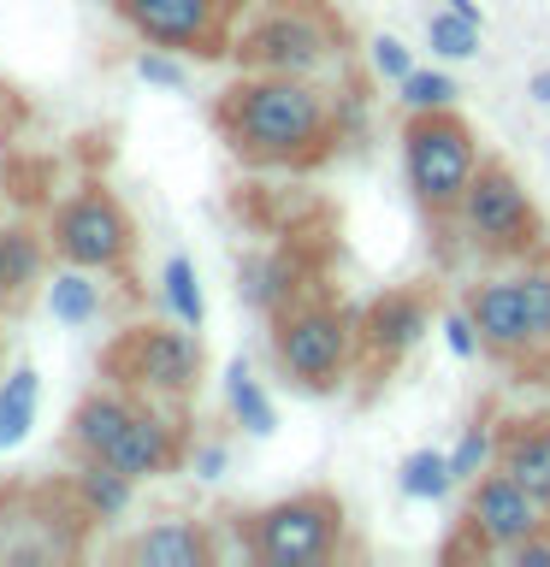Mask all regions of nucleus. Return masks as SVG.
<instances>
[{
  "mask_svg": "<svg viewBox=\"0 0 550 567\" xmlns=\"http://www.w3.org/2000/svg\"><path fill=\"white\" fill-rule=\"evenodd\" d=\"M213 131L248 172H319L349 142L332 89L284 71H243L225 83L213 101Z\"/></svg>",
  "mask_w": 550,
  "mask_h": 567,
  "instance_id": "f257e3e1",
  "label": "nucleus"
},
{
  "mask_svg": "<svg viewBox=\"0 0 550 567\" xmlns=\"http://www.w3.org/2000/svg\"><path fill=\"white\" fill-rule=\"evenodd\" d=\"M190 402H154L119 384H95L71 402L65 450L78 461H106L131 478H166L190 461Z\"/></svg>",
  "mask_w": 550,
  "mask_h": 567,
  "instance_id": "f03ea898",
  "label": "nucleus"
},
{
  "mask_svg": "<svg viewBox=\"0 0 550 567\" xmlns=\"http://www.w3.org/2000/svg\"><path fill=\"white\" fill-rule=\"evenodd\" d=\"M349 53V24L332 0H261L237 18L231 60L237 71H284V78H326Z\"/></svg>",
  "mask_w": 550,
  "mask_h": 567,
  "instance_id": "7ed1b4c3",
  "label": "nucleus"
},
{
  "mask_svg": "<svg viewBox=\"0 0 550 567\" xmlns=\"http://www.w3.org/2000/svg\"><path fill=\"white\" fill-rule=\"evenodd\" d=\"M355 313L326 290L296 296L291 308L273 313V367L278 379L302 390V396H332L344 390V379L355 372Z\"/></svg>",
  "mask_w": 550,
  "mask_h": 567,
  "instance_id": "20e7f679",
  "label": "nucleus"
},
{
  "mask_svg": "<svg viewBox=\"0 0 550 567\" xmlns=\"http://www.w3.org/2000/svg\"><path fill=\"white\" fill-rule=\"evenodd\" d=\"M344 526L349 514L337 503V491H291L278 503H266L255 514H237V556L261 567H332L344 556Z\"/></svg>",
  "mask_w": 550,
  "mask_h": 567,
  "instance_id": "39448f33",
  "label": "nucleus"
},
{
  "mask_svg": "<svg viewBox=\"0 0 550 567\" xmlns=\"http://www.w3.org/2000/svg\"><path fill=\"white\" fill-rule=\"evenodd\" d=\"M479 136L473 124L444 106V113H408L403 118V177L408 195H415L420 219L432 230H450L461 213V195H468L473 172H479Z\"/></svg>",
  "mask_w": 550,
  "mask_h": 567,
  "instance_id": "423d86ee",
  "label": "nucleus"
},
{
  "mask_svg": "<svg viewBox=\"0 0 550 567\" xmlns=\"http://www.w3.org/2000/svg\"><path fill=\"white\" fill-rule=\"evenodd\" d=\"M101 379L119 390H136V396L154 402H190L207 379V349L202 337L177 319H142V326H124L113 343L101 349Z\"/></svg>",
  "mask_w": 550,
  "mask_h": 567,
  "instance_id": "0eeeda50",
  "label": "nucleus"
},
{
  "mask_svg": "<svg viewBox=\"0 0 550 567\" xmlns=\"http://www.w3.org/2000/svg\"><path fill=\"white\" fill-rule=\"evenodd\" d=\"M95 514L71 478L60 485H0V561H71L89 549Z\"/></svg>",
  "mask_w": 550,
  "mask_h": 567,
  "instance_id": "6e6552de",
  "label": "nucleus"
},
{
  "mask_svg": "<svg viewBox=\"0 0 550 567\" xmlns=\"http://www.w3.org/2000/svg\"><path fill=\"white\" fill-rule=\"evenodd\" d=\"M456 225H461V237H468L473 255L503 260V266L527 260L532 248H544L539 207H532L527 184L503 166V159H479L473 184H468V195H461Z\"/></svg>",
  "mask_w": 550,
  "mask_h": 567,
  "instance_id": "1a4fd4ad",
  "label": "nucleus"
},
{
  "mask_svg": "<svg viewBox=\"0 0 550 567\" xmlns=\"http://www.w3.org/2000/svg\"><path fill=\"white\" fill-rule=\"evenodd\" d=\"M48 243H53V260L83 266V272H131L136 266V219L101 184H78L53 207Z\"/></svg>",
  "mask_w": 550,
  "mask_h": 567,
  "instance_id": "9d476101",
  "label": "nucleus"
},
{
  "mask_svg": "<svg viewBox=\"0 0 550 567\" xmlns=\"http://www.w3.org/2000/svg\"><path fill=\"white\" fill-rule=\"evenodd\" d=\"M550 526V508L539 503L532 491H521L503 467H486L468 491V508H461V544L450 538L444 561H461V556H509L521 538Z\"/></svg>",
  "mask_w": 550,
  "mask_h": 567,
  "instance_id": "9b49d317",
  "label": "nucleus"
},
{
  "mask_svg": "<svg viewBox=\"0 0 550 567\" xmlns=\"http://www.w3.org/2000/svg\"><path fill=\"white\" fill-rule=\"evenodd\" d=\"M113 12L149 48L190 53V60H231V35L243 18L225 0H113Z\"/></svg>",
  "mask_w": 550,
  "mask_h": 567,
  "instance_id": "f8f14e48",
  "label": "nucleus"
},
{
  "mask_svg": "<svg viewBox=\"0 0 550 567\" xmlns=\"http://www.w3.org/2000/svg\"><path fill=\"white\" fill-rule=\"evenodd\" d=\"M426 319H432L426 290H385V296H373L367 308L355 313V331H361V343H355V367H361L373 384L390 379V372L403 367V354L420 343Z\"/></svg>",
  "mask_w": 550,
  "mask_h": 567,
  "instance_id": "ddd939ff",
  "label": "nucleus"
},
{
  "mask_svg": "<svg viewBox=\"0 0 550 567\" xmlns=\"http://www.w3.org/2000/svg\"><path fill=\"white\" fill-rule=\"evenodd\" d=\"M468 313H473L479 349L497 354L503 367H532V361H539V343H532L527 301H521V284H515V272L479 278L473 290H468Z\"/></svg>",
  "mask_w": 550,
  "mask_h": 567,
  "instance_id": "4468645a",
  "label": "nucleus"
},
{
  "mask_svg": "<svg viewBox=\"0 0 550 567\" xmlns=\"http://www.w3.org/2000/svg\"><path fill=\"white\" fill-rule=\"evenodd\" d=\"M113 556L119 561H136V567H207L213 556H220V538H213L202 520L166 514V520L142 526L136 538H124Z\"/></svg>",
  "mask_w": 550,
  "mask_h": 567,
  "instance_id": "2eb2a0df",
  "label": "nucleus"
},
{
  "mask_svg": "<svg viewBox=\"0 0 550 567\" xmlns=\"http://www.w3.org/2000/svg\"><path fill=\"white\" fill-rule=\"evenodd\" d=\"M491 467H503L521 491H532L550 508V414H515L497 420Z\"/></svg>",
  "mask_w": 550,
  "mask_h": 567,
  "instance_id": "dca6fc26",
  "label": "nucleus"
},
{
  "mask_svg": "<svg viewBox=\"0 0 550 567\" xmlns=\"http://www.w3.org/2000/svg\"><path fill=\"white\" fill-rule=\"evenodd\" d=\"M48 230H35L30 219H7L0 225V313L24 308L35 284H48Z\"/></svg>",
  "mask_w": 550,
  "mask_h": 567,
  "instance_id": "f3484780",
  "label": "nucleus"
},
{
  "mask_svg": "<svg viewBox=\"0 0 550 567\" xmlns=\"http://www.w3.org/2000/svg\"><path fill=\"white\" fill-rule=\"evenodd\" d=\"M308 290H319V284L308 278V266H302L296 255H284V248H273V255H261V260L243 266V296L255 301L261 313L291 308V301L308 296Z\"/></svg>",
  "mask_w": 550,
  "mask_h": 567,
  "instance_id": "a211bd4d",
  "label": "nucleus"
},
{
  "mask_svg": "<svg viewBox=\"0 0 550 567\" xmlns=\"http://www.w3.org/2000/svg\"><path fill=\"white\" fill-rule=\"evenodd\" d=\"M71 485H78L83 508L95 514V526H113V520H124V514H131V503H136V485H142V478L119 473V467H106V461H78V473H71Z\"/></svg>",
  "mask_w": 550,
  "mask_h": 567,
  "instance_id": "6ab92c4d",
  "label": "nucleus"
},
{
  "mask_svg": "<svg viewBox=\"0 0 550 567\" xmlns=\"http://www.w3.org/2000/svg\"><path fill=\"white\" fill-rule=\"evenodd\" d=\"M35 408H42V379L35 367H12L0 379V450H18L35 425Z\"/></svg>",
  "mask_w": 550,
  "mask_h": 567,
  "instance_id": "aec40b11",
  "label": "nucleus"
},
{
  "mask_svg": "<svg viewBox=\"0 0 550 567\" xmlns=\"http://www.w3.org/2000/svg\"><path fill=\"white\" fill-rule=\"evenodd\" d=\"M225 408H231V420H237L248 437H273L278 414H273V402H266V390H261L255 372H248L243 354H237V361H225Z\"/></svg>",
  "mask_w": 550,
  "mask_h": 567,
  "instance_id": "412c9836",
  "label": "nucleus"
},
{
  "mask_svg": "<svg viewBox=\"0 0 550 567\" xmlns=\"http://www.w3.org/2000/svg\"><path fill=\"white\" fill-rule=\"evenodd\" d=\"M42 290H48V313L60 319V326H89V319L101 313V284H95V272H83V266H60Z\"/></svg>",
  "mask_w": 550,
  "mask_h": 567,
  "instance_id": "4be33fe9",
  "label": "nucleus"
},
{
  "mask_svg": "<svg viewBox=\"0 0 550 567\" xmlns=\"http://www.w3.org/2000/svg\"><path fill=\"white\" fill-rule=\"evenodd\" d=\"M160 301H166V313L177 326H190V331L207 326V296H202V278H195L190 255H166V266H160Z\"/></svg>",
  "mask_w": 550,
  "mask_h": 567,
  "instance_id": "5701e85b",
  "label": "nucleus"
},
{
  "mask_svg": "<svg viewBox=\"0 0 550 567\" xmlns=\"http://www.w3.org/2000/svg\"><path fill=\"white\" fill-rule=\"evenodd\" d=\"M515 284H521V301H527L532 343H539V354H550V243L532 248L527 260H515Z\"/></svg>",
  "mask_w": 550,
  "mask_h": 567,
  "instance_id": "b1692460",
  "label": "nucleus"
},
{
  "mask_svg": "<svg viewBox=\"0 0 550 567\" xmlns=\"http://www.w3.org/2000/svg\"><path fill=\"white\" fill-rule=\"evenodd\" d=\"M397 485H403V496H415V503H444L450 496V455L444 450H415L403 461V473H397Z\"/></svg>",
  "mask_w": 550,
  "mask_h": 567,
  "instance_id": "393cba45",
  "label": "nucleus"
},
{
  "mask_svg": "<svg viewBox=\"0 0 550 567\" xmlns=\"http://www.w3.org/2000/svg\"><path fill=\"white\" fill-rule=\"evenodd\" d=\"M397 89H403V113H444V106L461 101V83L450 71H426V65H415Z\"/></svg>",
  "mask_w": 550,
  "mask_h": 567,
  "instance_id": "a878e982",
  "label": "nucleus"
},
{
  "mask_svg": "<svg viewBox=\"0 0 550 567\" xmlns=\"http://www.w3.org/2000/svg\"><path fill=\"white\" fill-rule=\"evenodd\" d=\"M491 450H497V425L486 414H473L468 432H461V443L450 450V478L456 485H473V478L491 467Z\"/></svg>",
  "mask_w": 550,
  "mask_h": 567,
  "instance_id": "bb28decb",
  "label": "nucleus"
},
{
  "mask_svg": "<svg viewBox=\"0 0 550 567\" xmlns=\"http://www.w3.org/2000/svg\"><path fill=\"white\" fill-rule=\"evenodd\" d=\"M426 42H432L438 60H473V53H479V24L444 7L432 24H426Z\"/></svg>",
  "mask_w": 550,
  "mask_h": 567,
  "instance_id": "cd10ccee",
  "label": "nucleus"
},
{
  "mask_svg": "<svg viewBox=\"0 0 550 567\" xmlns=\"http://www.w3.org/2000/svg\"><path fill=\"white\" fill-rule=\"evenodd\" d=\"M367 53H373V71H379V78H390V83H403L408 71H415V53H408L397 35H373Z\"/></svg>",
  "mask_w": 550,
  "mask_h": 567,
  "instance_id": "c85d7f7f",
  "label": "nucleus"
},
{
  "mask_svg": "<svg viewBox=\"0 0 550 567\" xmlns=\"http://www.w3.org/2000/svg\"><path fill=\"white\" fill-rule=\"evenodd\" d=\"M136 78H142V83H154V89H184V65H177V53L149 48V53L136 60Z\"/></svg>",
  "mask_w": 550,
  "mask_h": 567,
  "instance_id": "c756f323",
  "label": "nucleus"
},
{
  "mask_svg": "<svg viewBox=\"0 0 550 567\" xmlns=\"http://www.w3.org/2000/svg\"><path fill=\"white\" fill-rule=\"evenodd\" d=\"M444 343H450L456 361H473V354H479V331H473V313H468V308L444 319Z\"/></svg>",
  "mask_w": 550,
  "mask_h": 567,
  "instance_id": "7c9ffc66",
  "label": "nucleus"
},
{
  "mask_svg": "<svg viewBox=\"0 0 550 567\" xmlns=\"http://www.w3.org/2000/svg\"><path fill=\"white\" fill-rule=\"evenodd\" d=\"M509 561H515V567H550V526L515 544V549H509Z\"/></svg>",
  "mask_w": 550,
  "mask_h": 567,
  "instance_id": "2f4dec72",
  "label": "nucleus"
},
{
  "mask_svg": "<svg viewBox=\"0 0 550 567\" xmlns=\"http://www.w3.org/2000/svg\"><path fill=\"white\" fill-rule=\"evenodd\" d=\"M225 467H231V455H225V443H202V450H195V455H190V473H195V478H220Z\"/></svg>",
  "mask_w": 550,
  "mask_h": 567,
  "instance_id": "473e14b6",
  "label": "nucleus"
},
{
  "mask_svg": "<svg viewBox=\"0 0 550 567\" xmlns=\"http://www.w3.org/2000/svg\"><path fill=\"white\" fill-rule=\"evenodd\" d=\"M527 89H532V101H539V106H550V65H544V71H532V83H527Z\"/></svg>",
  "mask_w": 550,
  "mask_h": 567,
  "instance_id": "72a5a7b5",
  "label": "nucleus"
},
{
  "mask_svg": "<svg viewBox=\"0 0 550 567\" xmlns=\"http://www.w3.org/2000/svg\"><path fill=\"white\" fill-rule=\"evenodd\" d=\"M444 7H450V12H461V18H473V24H486V12H479L473 0H444Z\"/></svg>",
  "mask_w": 550,
  "mask_h": 567,
  "instance_id": "f704fd0d",
  "label": "nucleus"
},
{
  "mask_svg": "<svg viewBox=\"0 0 550 567\" xmlns=\"http://www.w3.org/2000/svg\"><path fill=\"white\" fill-rule=\"evenodd\" d=\"M225 7H237V12H248V0H225Z\"/></svg>",
  "mask_w": 550,
  "mask_h": 567,
  "instance_id": "c9c22d12",
  "label": "nucleus"
}]
</instances>
